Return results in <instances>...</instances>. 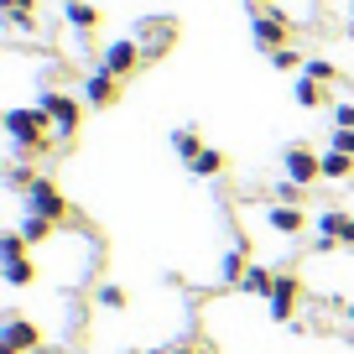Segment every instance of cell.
<instances>
[{"mask_svg": "<svg viewBox=\"0 0 354 354\" xmlns=\"http://www.w3.org/2000/svg\"><path fill=\"white\" fill-rule=\"evenodd\" d=\"M6 136H11L16 162H32L53 146V120L42 115V104H16V110H6Z\"/></svg>", "mask_w": 354, "mask_h": 354, "instance_id": "cell-1", "label": "cell"}, {"mask_svg": "<svg viewBox=\"0 0 354 354\" xmlns=\"http://www.w3.org/2000/svg\"><path fill=\"white\" fill-rule=\"evenodd\" d=\"M37 104H42V115L53 120L57 141H73V136H78V120H84V104H78V100H68L63 88H42V100H37Z\"/></svg>", "mask_w": 354, "mask_h": 354, "instance_id": "cell-2", "label": "cell"}, {"mask_svg": "<svg viewBox=\"0 0 354 354\" xmlns=\"http://www.w3.org/2000/svg\"><path fill=\"white\" fill-rule=\"evenodd\" d=\"M26 214H37V219H47V224H63L68 219V198L57 193V183L37 177L32 188H26Z\"/></svg>", "mask_w": 354, "mask_h": 354, "instance_id": "cell-3", "label": "cell"}, {"mask_svg": "<svg viewBox=\"0 0 354 354\" xmlns=\"http://www.w3.org/2000/svg\"><path fill=\"white\" fill-rule=\"evenodd\" d=\"M136 42H141L146 57H167L172 42H177V21H172V16H146L141 32H136Z\"/></svg>", "mask_w": 354, "mask_h": 354, "instance_id": "cell-4", "label": "cell"}, {"mask_svg": "<svg viewBox=\"0 0 354 354\" xmlns=\"http://www.w3.org/2000/svg\"><path fill=\"white\" fill-rule=\"evenodd\" d=\"M32 349H42V328L11 313V318L0 323V354H32Z\"/></svg>", "mask_w": 354, "mask_h": 354, "instance_id": "cell-5", "label": "cell"}, {"mask_svg": "<svg viewBox=\"0 0 354 354\" xmlns=\"http://www.w3.org/2000/svg\"><path fill=\"white\" fill-rule=\"evenodd\" d=\"M141 63H146L141 42H136V37H120V42H110V47H104V63H100V68H104V73H115V78L125 84V78H131Z\"/></svg>", "mask_w": 354, "mask_h": 354, "instance_id": "cell-6", "label": "cell"}, {"mask_svg": "<svg viewBox=\"0 0 354 354\" xmlns=\"http://www.w3.org/2000/svg\"><path fill=\"white\" fill-rule=\"evenodd\" d=\"M271 318L277 323H292V313L302 308V281L292 277V271H277V287H271Z\"/></svg>", "mask_w": 354, "mask_h": 354, "instance_id": "cell-7", "label": "cell"}, {"mask_svg": "<svg viewBox=\"0 0 354 354\" xmlns=\"http://www.w3.org/2000/svg\"><path fill=\"white\" fill-rule=\"evenodd\" d=\"M250 37L266 47V53H277V47L292 42V21H287V16H277V11H271V16H250Z\"/></svg>", "mask_w": 354, "mask_h": 354, "instance_id": "cell-8", "label": "cell"}, {"mask_svg": "<svg viewBox=\"0 0 354 354\" xmlns=\"http://www.w3.org/2000/svg\"><path fill=\"white\" fill-rule=\"evenodd\" d=\"M281 167H287V177L297 183V188H308V183H318V177H323V156H313L308 146H287Z\"/></svg>", "mask_w": 354, "mask_h": 354, "instance_id": "cell-9", "label": "cell"}, {"mask_svg": "<svg viewBox=\"0 0 354 354\" xmlns=\"http://www.w3.org/2000/svg\"><path fill=\"white\" fill-rule=\"evenodd\" d=\"M115 100H120V78H115V73H104V68L84 73V104H94V110H110Z\"/></svg>", "mask_w": 354, "mask_h": 354, "instance_id": "cell-10", "label": "cell"}, {"mask_svg": "<svg viewBox=\"0 0 354 354\" xmlns=\"http://www.w3.org/2000/svg\"><path fill=\"white\" fill-rule=\"evenodd\" d=\"M266 224H271L277 234H292V240H297V234H302V224H308V219H302V209H297V203H271Z\"/></svg>", "mask_w": 354, "mask_h": 354, "instance_id": "cell-11", "label": "cell"}, {"mask_svg": "<svg viewBox=\"0 0 354 354\" xmlns=\"http://www.w3.org/2000/svg\"><path fill=\"white\" fill-rule=\"evenodd\" d=\"M0 16H6V26H11V32H32L37 26V0H0Z\"/></svg>", "mask_w": 354, "mask_h": 354, "instance_id": "cell-12", "label": "cell"}, {"mask_svg": "<svg viewBox=\"0 0 354 354\" xmlns=\"http://www.w3.org/2000/svg\"><path fill=\"white\" fill-rule=\"evenodd\" d=\"M63 21L73 26L78 37H88L94 26H100V11H94V6H84V0H63Z\"/></svg>", "mask_w": 354, "mask_h": 354, "instance_id": "cell-13", "label": "cell"}, {"mask_svg": "<svg viewBox=\"0 0 354 354\" xmlns=\"http://www.w3.org/2000/svg\"><path fill=\"white\" fill-rule=\"evenodd\" d=\"M0 266H6V287H32L37 266L26 261V250H21V255H0Z\"/></svg>", "mask_w": 354, "mask_h": 354, "instance_id": "cell-14", "label": "cell"}, {"mask_svg": "<svg viewBox=\"0 0 354 354\" xmlns=\"http://www.w3.org/2000/svg\"><path fill=\"white\" fill-rule=\"evenodd\" d=\"M271 287H277V277L266 271V266H245V277H240V292H250V297H271Z\"/></svg>", "mask_w": 354, "mask_h": 354, "instance_id": "cell-15", "label": "cell"}, {"mask_svg": "<svg viewBox=\"0 0 354 354\" xmlns=\"http://www.w3.org/2000/svg\"><path fill=\"white\" fill-rule=\"evenodd\" d=\"M292 100H297L302 110H318V104L328 100V94H323V84H318V78H308V73H302L297 84H292Z\"/></svg>", "mask_w": 354, "mask_h": 354, "instance_id": "cell-16", "label": "cell"}, {"mask_svg": "<svg viewBox=\"0 0 354 354\" xmlns=\"http://www.w3.org/2000/svg\"><path fill=\"white\" fill-rule=\"evenodd\" d=\"M349 172H354V156H349V151H333V146H328V151H323V177H328V183H344Z\"/></svg>", "mask_w": 354, "mask_h": 354, "instance_id": "cell-17", "label": "cell"}, {"mask_svg": "<svg viewBox=\"0 0 354 354\" xmlns=\"http://www.w3.org/2000/svg\"><path fill=\"white\" fill-rule=\"evenodd\" d=\"M188 172H193V177H219V172H224V156L214 151V146H203V151L188 162Z\"/></svg>", "mask_w": 354, "mask_h": 354, "instance_id": "cell-18", "label": "cell"}, {"mask_svg": "<svg viewBox=\"0 0 354 354\" xmlns=\"http://www.w3.org/2000/svg\"><path fill=\"white\" fill-rule=\"evenodd\" d=\"M172 151L183 156V162H193V156L203 151V141H198V136H193V131H172Z\"/></svg>", "mask_w": 354, "mask_h": 354, "instance_id": "cell-19", "label": "cell"}, {"mask_svg": "<svg viewBox=\"0 0 354 354\" xmlns=\"http://www.w3.org/2000/svg\"><path fill=\"white\" fill-rule=\"evenodd\" d=\"M271 68H277V73H297L302 53H297V47H277V53H271Z\"/></svg>", "mask_w": 354, "mask_h": 354, "instance_id": "cell-20", "label": "cell"}, {"mask_svg": "<svg viewBox=\"0 0 354 354\" xmlns=\"http://www.w3.org/2000/svg\"><path fill=\"white\" fill-rule=\"evenodd\" d=\"M125 302H131V297H125V287H115V281H110V287H100V308H110V313H120V308H125Z\"/></svg>", "mask_w": 354, "mask_h": 354, "instance_id": "cell-21", "label": "cell"}, {"mask_svg": "<svg viewBox=\"0 0 354 354\" xmlns=\"http://www.w3.org/2000/svg\"><path fill=\"white\" fill-rule=\"evenodd\" d=\"M302 73H308V78H318V84H328V78H333V73H339V68H333V63H328V57H313V63H308V68H302Z\"/></svg>", "mask_w": 354, "mask_h": 354, "instance_id": "cell-22", "label": "cell"}, {"mask_svg": "<svg viewBox=\"0 0 354 354\" xmlns=\"http://www.w3.org/2000/svg\"><path fill=\"white\" fill-rule=\"evenodd\" d=\"M333 151H349V156H354V131H344V125H333Z\"/></svg>", "mask_w": 354, "mask_h": 354, "instance_id": "cell-23", "label": "cell"}, {"mask_svg": "<svg viewBox=\"0 0 354 354\" xmlns=\"http://www.w3.org/2000/svg\"><path fill=\"white\" fill-rule=\"evenodd\" d=\"M333 125H344V131H354V104H333Z\"/></svg>", "mask_w": 354, "mask_h": 354, "instance_id": "cell-24", "label": "cell"}, {"mask_svg": "<svg viewBox=\"0 0 354 354\" xmlns=\"http://www.w3.org/2000/svg\"><path fill=\"white\" fill-rule=\"evenodd\" d=\"M339 245H349V250H354V219H344V234H339Z\"/></svg>", "mask_w": 354, "mask_h": 354, "instance_id": "cell-25", "label": "cell"}, {"mask_svg": "<svg viewBox=\"0 0 354 354\" xmlns=\"http://www.w3.org/2000/svg\"><path fill=\"white\" fill-rule=\"evenodd\" d=\"M162 354H214V344H203V349H162Z\"/></svg>", "mask_w": 354, "mask_h": 354, "instance_id": "cell-26", "label": "cell"}, {"mask_svg": "<svg viewBox=\"0 0 354 354\" xmlns=\"http://www.w3.org/2000/svg\"><path fill=\"white\" fill-rule=\"evenodd\" d=\"M250 6H271V0H250Z\"/></svg>", "mask_w": 354, "mask_h": 354, "instance_id": "cell-27", "label": "cell"}, {"mask_svg": "<svg viewBox=\"0 0 354 354\" xmlns=\"http://www.w3.org/2000/svg\"><path fill=\"white\" fill-rule=\"evenodd\" d=\"M349 323H354V302H349Z\"/></svg>", "mask_w": 354, "mask_h": 354, "instance_id": "cell-28", "label": "cell"}, {"mask_svg": "<svg viewBox=\"0 0 354 354\" xmlns=\"http://www.w3.org/2000/svg\"><path fill=\"white\" fill-rule=\"evenodd\" d=\"M349 11H354V0H349Z\"/></svg>", "mask_w": 354, "mask_h": 354, "instance_id": "cell-29", "label": "cell"}, {"mask_svg": "<svg viewBox=\"0 0 354 354\" xmlns=\"http://www.w3.org/2000/svg\"><path fill=\"white\" fill-rule=\"evenodd\" d=\"M37 354H47V349H37Z\"/></svg>", "mask_w": 354, "mask_h": 354, "instance_id": "cell-30", "label": "cell"}]
</instances>
